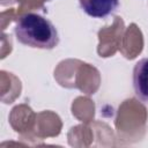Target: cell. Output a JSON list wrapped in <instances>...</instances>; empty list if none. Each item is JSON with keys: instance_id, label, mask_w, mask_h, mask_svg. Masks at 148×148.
<instances>
[{"instance_id": "cell-1", "label": "cell", "mask_w": 148, "mask_h": 148, "mask_svg": "<svg viewBox=\"0 0 148 148\" xmlns=\"http://www.w3.org/2000/svg\"><path fill=\"white\" fill-rule=\"evenodd\" d=\"M16 39L27 46L43 50L54 49L59 44V35L51 21L36 13H27L15 23Z\"/></svg>"}, {"instance_id": "cell-2", "label": "cell", "mask_w": 148, "mask_h": 148, "mask_svg": "<svg viewBox=\"0 0 148 148\" xmlns=\"http://www.w3.org/2000/svg\"><path fill=\"white\" fill-rule=\"evenodd\" d=\"M79 2L87 15L96 18H103L110 15L119 5V0H79Z\"/></svg>"}, {"instance_id": "cell-3", "label": "cell", "mask_w": 148, "mask_h": 148, "mask_svg": "<svg viewBox=\"0 0 148 148\" xmlns=\"http://www.w3.org/2000/svg\"><path fill=\"white\" fill-rule=\"evenodd\" d=\"M133 88L135 95L148 102V58L139 60L133 68Z\"/></svg>"}]
</instances>
